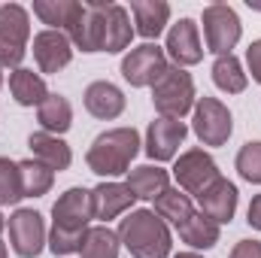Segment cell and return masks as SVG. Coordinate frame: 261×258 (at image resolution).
<instances>
[{
    "instance_id": "ba28073f",
    "label": "cell",
    "mask_w": 261,
    "mask_h": 258,
    "mask_svg": "<svg viewBox=\"0 0 261 258\" xmlns=\"http://www.w3.org/2000/svg\"><path fill=\"white\" fill-rule=\"evenodd\" d=\"M231 131H234V122H231L228 107H225L222 100L203 94L195 104V134H197V140H200L203 146H222V143H228Z\"/></svg>"
},
{
    "instance_id": "e0dca14e",
    "label": "cell",
    "mask_w": 261,
    "mask_h": 258,
    "mask_svg": "<svg viewBox=\"0 0 261 258\" xmlns=\"http://www.w3.org/2000/svg\"><path fill=\"white\" fill-rule=\"evenodd\" d=\"M85 110L94 116V119H119L122 116V110H125V94L113 85V82H107V79H100V82H91L88 88H85Z\"/></svg>"
},
{
    "instance_id": "8fae6325",
    "label": "cell",
    "mask_w": 261,
    "mask_h": 258,
    "mask_svg": "<svg viewBox=\"0 0 261 258\" xmlns=\"http://www.w3.org/2000/svg\"><path fill=\"white\" fill-rule=\"evenodd\" d=\"M9 240L21 258H37L46 246V225L37 210H15L9 216Z\"/></svg>"
},
{
    "instance_id": "603a6c76",
    "label": "cell",
    "mask_w": 261,
    "mask_h": 258,
    "mask_svg": "<svg viewBox=\"0 0 261 258\" xmlns=\"http://www.w3.org/2000/svg\"><path fill=\"white\" fill-rule=\"evenodd\" d=\"M155 216L167 219L176 231L195 216V207H192V197L179 189H167L161 197H155Z\"/></svg>"
},
{
    "instance_id": "d6a6232c",
    "label": "cell",
    "mask_w": 261,
    "mask_h": 258,
    "mask_svg": "<svg viewBox=\"0 0 261 258\" xmlns=\"http://www.w3.org/2000/svg\"><path fill=\"white\" fill-rule=\"evenodd\" d=\"M231 258H261V240H240L231 249Z\"/></svg>"
},
{
    "instance_id": "2e32d148",
    "label": "cell",
    "mask_w": 261,
    "mask_h": 258,
    "mask_svg": "<svg viewBox=\"0 0 261 258\" xmlns=\"http://www.w3.org/2000/svg\"><path fill=\"white\" fill-rule=\"evenodd\" d=\"M91 200H94V219H116L122 213H128L134 207V192H130L125 183H100L94 192H91Z\"/></svg>"
},
{
    "instance_id": "74e56055",
    "label": "cell",
    "mask_w": 261,
    "mask_h": 258,
    "mask_svg": "<svg viewBox=\"0 0 261 258\" xmlns=\"http://www.w3.org/2000/svg\"><path fill=\"white\" fill-rule=\"evenodd\" d=\"M0 85H3V73H0Z\"/></svg>"
},
{
    "instance_id": "5b68a950",
    "label": "cell",
    "mask_w": 261,
    "mask_h": 258,
    "mask_svg": "<svg viewBox=\"0 0 261 258\" xmlns=\"http://www.w3.org/2000/svg\"><path fill=\"white\" fill-rule=\"evenodd\" d=\"M203 37L206 49L216 55H231L240 40V18L228 3H210L203 9Z\"/></svg>"
},
{
    "instance_id": "83f0119b",
    "label": "cell",
    "mask_w": 261,
    "mask_h": 258,
    "mask_svg": "<svg viewBox=\"0 0 261 258\" xmlns=\"http://www.w3.org/2000/svg\"><path fill=\"white\" fill-rule=\"evenodd\" d=\"M213 82L228 94H240L246 88V73L234 55H219L213 64Z\"/></svg>"
},
{
    "instance_id": "4316f807",
    "label": "cell",
    "mask_w": 261,
    "mask_h": 258,
    "mask_svg": "<svg viewBox=\"0 0 261 258\" xmlns=\"http://www.w3.org/2000/svg\"><path fill=\"white\" fill-rule=\"evenodd\" d=\"M18 173H21V192H24V197H43L52 189V183H55V173L46 164H40L37 158L18 161Z\"/></svg>"
},
{
    "instance_id": "484cf974",
    "label": "cell",
    "mask_w": 261,
    "mask_h": 258,
    "mask_svg": "<svg viewBox=\"0 0 261 258\" xmlns=\"http://www.w3.org/2000/svg\"><path fill=\"white\" fill-rule=\"evenodd\" d=\"M119 234L110 231L107 225L100 228H88L85 240H82V258H119Z\"/></svg>"
},
{
    "instance_id": "8d00e7d4",
    "label": "cell",
    "mask_w": 261,
    "mask_h": 258,
    "mask_svg": "<svg viewBox=\"0 0 261 258\" xmlns=\"http://www.w3.org/2000/svg\"><path fill=\"white\" fill-rule=\"evenodd\" d=\"M0 258H6V246L3 243H0Z\"/></svg>"
},
{
    "instance_id": "6da1fadb",
    "label": "cell",
    "mask_w": 261,
    "mask_h": 258,
    "mask_svg": "<svg viewBox=\"0 0 261 258\" xmlns=\"http://www.w3.org/2000/svg\"><path fill=\"white\" fill-rule=\"evenodd\" d=\"M119 243L134 258H167L170 231L155 210H134L119 222Z\"/></svg>"
},
{
    "instance_id": "e575fe53",
    "label": "cell",
    "mask_w": 261,
    "mask_h": 258,
    "mask_svg": "<svg viewBox=\"0 0 261 258\" xmlns=\"http://www.w3.org/2000/svg\"><path fill=\"white\" fill-rule=\"evenodd\" d=\"M249 225L261 231V194L252 197V203H249Z\"/></svg>"
},
{
    "instance_id": "9a60e30c",
    "label": "cell",
    "mask_w": 261,
    "mask_h": 258,
    "mask_svg": "<svg viewBox=\"0 0 261 258\" xmlns=\"http://www.w3.org/2000/svg\"><path fill=\"white\" fill-rule=\"evenodd\" d=\"M197 200H200V213H203L206 219H213L216 225L231 222L234 213H237V189H234V183H228V179H222V176L200 194Z\"/></svg>"
},
{
    "instance_id": "8992f818",
    "label": "cell",
    "mask_w": 261,
    "mask_h": 258,
    "mask_svg": "<svg viewBox=\"0 0 261 258\" xmlns=\"http://www.w3.org/2000/svg\"><path fill=\"white\" fill-rule=\"evenodd\" d=\"M103 6L107 3H79L67 21V37L82 52H103Z\"/></svg>"
},
{
    "instance_id": "f1b7e54d",
    "label": "cell",
    "mask_w": 261,
    "mask_h": 258,
    "mask_svg": "<svg viewBox=\"0 0 261 258\" xmlns=\"http://www.w3.org/2000/svg\"><path fill=\"white\" fill-rule=\"evenodd\" d=\"M73 6H76V0H37L34 15H40L43 24H52V31H61L73 15Z\"/></svg>"
},
{
    "instance_id": "52a82bcc",
    "label": "cell",
    "mask_w": 261,
    "mask_h": 258,
    "mask_svg": "<svg viewBox=\"0 0 261 258\" xmlns=\"http://www.w3.org/2000/svg\"><path fill=\"white\" fill-rule=\"evenodd\" d=\"M52 228L58 231H70V234H85L88 231V222L94 219V200L88 189H67L55 207H52Z\"/></svg>"
},
{
    "instance_id": "1f68e13d",
    "label": "cell",
    "mask_w": 261,
    "mask_h": 258,
    "mask_svg": "<svg viewBox=\"0 0 261 258\" xmlns=\"http://www.w3.org/2000/svg\"><path fill=\"white\" fill-rule=\"evenodd\" d=\"M82 240H85V234H70V231L52 228V234H49V249H52L55 255H70V252H79V249H82Z\"/></svg>"
},
{
    "instance_id": "ffe728a7",
    "label": "cell",
    "mask_w": 261,
    "mask_h": 258,
    "mask_svg": "<svg viewBox=\"0 0 261 258\" xmlns=\"http://www.w3.org/2000/svg\"><path fill=\"white\" fill-rule=\"evenodd\" d=\"M130 12H134V24H137L134 31L146 40H155L170 18V6L164 0H130Z\"/></svg>"
},
{
    "instance_id": "d6986e66",
    "label": "cell",
    "mask_w": 261,
    "mask_h": 258,
    "mask_svg": "<svg viewBox=\"0 0 261 258\" xmlns=\"http://www.w3.org/2000/svg\"><path fill=\"white\" fill-rule=\"evenodd\" d=\"M134 28H130L128 9L119 3L103 6V52H122L130 46Z\"/></svg>"
},
{
    "instance_id": "836d02e7",
    "label": "cell",
    "mask_w": 261,
    "mask_h": 258,
    "mask_svg": "<svg viewBox=\"0 0 261 258\" xmlns=\"http://www.w3.org/2000/svg\"><path fill=\"white\" fill-rule=\"evenodd\" d=\"M246 61H249V73H252V79L261 85V40H255V43L249 46Z\"/></svg>"
},
{
    "instance_id": "7c38bea8",
    "label": "cell",
    "mask_w": 261,
    "mask_h": 258,
    "mask_svg": "<svg viewBox=\"0 0 261 258\" xmlns=\"http://www.w3.org/2000/svg\"><path fill=\"white\" fill-rule=\"evenodd\" d=\"M189 128L179 119H155L146 131V155L152 161H170L182 146Z\"/></svg>"
},
{
    "instance_id": "cb8c5ba5",
    "label": "cell",
    "mask_w": 261,
    "mask_h": 258,
    "mask_svg": "<svg viewBox=\"0 0 261 258\" xmlns=\"http://www.w3.org/2000/svg\"><path fill=\"white\" fill-rule=\"evenodd\" d=\"M37 119H40V125L46 134H64L70 125H73V107H70V100L61 97V94H49L43 104H40V113H37Z\"/></svg>"
},
{
    "instance_id": "30bf717a",
    "label": "cell",
    "mask_w": 261,
    "mask_h": 258,
    "mask_svg": "<svg viewBox=\"0 0 261 258\" xmlns=\"http://www.w3.org/2000/svg\"><path fill=\"white\" fill-rule=\"evenodd\" d=\"M173 176H176V183H179L182 192L200 197L219 179V167H216V161L203 149H189V152L179 155V161L173 167Z\"/></svg>"
},
{
    "instance_id": "f546056e",
    "label": "cell",
    "mask_w": 261,
    "mask_h": 258,
    "mask_svg": "<svg viewBox=\"0 0 261 258\" xmlns=\"http://www.w3.org/2000/svg\"><path fill=\"white\" fill-rule=\"evenodd\" d=\"M24 197L21 192V173H18V164L9 161V158H0V207L6 203H18Z\"/></svg>"
},
{
    "instance_id": "4fadbf2b",
    "label": "cell",
    "mask_w": 261,
    "mask_h": 258,
    "mask_svg": "<svg viewBox=\"0 0 261 258\" xmlns=\"http://www.w3.org/2000/svg\"><path fill=\"white\" fill-rule=\"evenodd\" d=\"M34 58L40 64V73H58L70 64L73 49H70V37L64 31H43L34 37Z\"/></svg>"
},
{
    "instance_id": "277c9868",
    "label": "cell",
    "mask_w": 261,
    "mask_h": 258,
    "mask_svg": "<svg viewBox=\"0 0 261 258\" xmlns=\"http://www.w3.org/2000/svg\"><path fill=\"white\" fill-rule=\"evenodd\" d=\"M28 37H31L28 9L18 3H3L0 6V64L18 70L28 52Z\"/></svg>"
},
{
    "instance_id": "9c48e42d",
    "label": "cell",
    "mask_w": 261,
    "mask_h": 258,
    "mask_svg": "<svg viewBox=\"0 0 261 258\" xmlns=\"http://www.w3.org/2000/svg\"><path fill=\"white\" fill-rule=\"evenodd\" d=\"M164 73H167V55L155 43H143V46L130 49V55H125V61H122V76L134 88L155 85Z\"/></svg>"
},
{
    "instance_id": "3957f363",
    "label": "cell",
    "mask_w": 261,
    "mask_h": 258,
    "mask_svg": "<svg viewBox=\"0 0 261 258\" xmlns=\"http://www.w3.org/2000/svg\"><path fill=\"white\" fill-rule=\"evenodd\" d=\"M152 104L161 119H182L195 107V82L182 67H167V73L152 85Z\"/></svg>"
},
{
    "instance_id": "44dd1931",
    "label": "cell",
    "mask_w": 261,
    "mask_h": 258,
    "mask_svg": "<svg viewBox=\"0 0 261 258\" xmlns=\"http://www.w3.org/2000/svg\"><path fill=\"white\" fill-rule=\"evenodd\" d=\"M167 183H170L167 170L152 167V164H143V167L128 170V183L125 186L134 192L137 200H155V197H161V194L167 192Z\"/></svg>"
},
{
    "instance_id": "d590c367",
    "label": "cell",
    "mask_w": 261,
    "mask_h": 258,
    "mask_svg": "<svg viewBox=\"0 0 261 258\" xmlns=\"http://www.w3.org/2000/svg\"><path fill=\"white\" fill-rule=\"evenodd\" d=\"M176 258H200V255H195V252H179Z\"/></svg>"
},
{
    "instance_id": "7a4b0ae2",
    "label": "cell",
    "mask_w": 261,
    "mask_h": 258,
    "mask_svg": "<svg viewBox=\"0 0 261 258\" xmlns=\"http://www.w3.org/2000/svg\"><path fill=\"white\" fill-rule=\"evenodd\" d=\"M137 152H140V134L134 128H113L91 143L85 161L97 176H122L128 173Z\"/></svg>"
},
{
    "instance_id": "7402d4cb",
    "label": "cell",
    "mask_w": 261,
    "mask_h": 258,
    "mask_svg": "<svg viewBox=\"0 0 261 258\" xmlns=\"http://www.w3.org/2000/svg\"><path fill=\"white\" fill-rule=\"evenodd\" d=\"M9 91H12L15 104H21V107H40V104L49 97L43 76L34 73V70H24V67L12 70V76H9Z\"/></svg>"
},
{
    "instance_id": "4dcf8cb0",
    "label": "cell",
    "mask_w": 261,
    "mask_h": 258,
    "mask_svg": "<svg viewBox=\"0 0 261 258\" xmlns=\"http://www.w3.org/2000/svg\"><path fill=\"white\" fill-rule=\"evenodd\" d=\"M237 170L246 183H261V143H246L237 152Z\"/></svg>"
},
{
    "instance_id": "ac0fdd59",
    "label": "cell",
    "mask_w": 261,
    "mask_h": 258,
    "mask_svg": "<svg viewBox=\"0 0 261 258\" xmlns=\"http://www.w3.org/2000/svg\"><path fill=\"white\" fill-rule=\"evenodd\" d=\"M28 146H31L34 158H37L40 164H46L52 173H55V170H67V167H70V161H73L70 146H67L61 137H55V134L37 131V134H31V137H28Z\"/></svg>"
},
{
    "instance_id": "5bb4252c",
    "label": "cell",
    "mask_w": 261,
    "mask_h": 258,
    "mask_svg": "<svg viewBox=\"0 0 261 258\" xmlns=\"http://www.w3.org/2000/svg\"><path fill=\"white\" fill-rule=\"evenodd\" d=\"M167 55L176 61V67H189L197 64L203 58V46L197 37V24L192 18H179L170 34H167Z\"/></svg>"
},
{
    "instance_id": "d4e9b609",
    "label": "cell",
    "mask_w": 261,
    "mask_h": 258,
    "mask_svg": "<svg viewBox=\"0 0 261 258\" xmlns=\"http://www.w3.org/2000/svg\"><path fill=\"white\" fill-rule=\"evenodd\" d=\"M179 237H182V243H189V246H195V249H210V246L219 243V225H216L213 219H206L203 213H195V216L179 228Z\"/></svg>"
}]
</instances>
